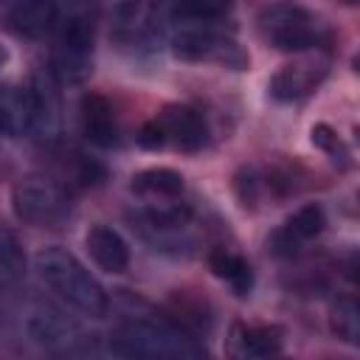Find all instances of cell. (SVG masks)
I'll return each instance as SVG.
<instances>
[{"label":"cell","instance_id":"cell-1","mask_svg":"<svg viewBox=\"0 0 360 360\" xmlns=\"http://www.w3.org/2000/svg\"><path fill=\"white\" fill-rule=\"evenodd\" d=\"M37 276L42 284L68 307H73L82 315L101 318L110 309V298L104 287L90 276V270L68 250L62 248H45L34 259Z\"/></svg>","mask_w":360,"mask_h":360},{"label":"cell","instance_id":"cell-2","mask_svg":"<svg viewBox=\"0 0 360 360\" xmlns=\"http://www.w3.org/2000/svg\"><path fill=\"white\" fill-rule=\"evenodd\" d=\"M112 354L152 360H197L205 349L177 323L163 318H129L110 338Z\"/></svg>","mask_w":360,"mask_h":360},{"label":"cell","instance_id":"cell-3","mask_svg":"<svg viewBox=\"0 0 360 360\" xmlns=\"http://www.w3.org/2000/svg\"><path fill=\"white\" fill-rule=\"evenodd\" d=\"M93 3H73L59 14V39L53 51V76L62 84H82L93 70Z\"/></svg>","mask_w":360,"mask_h":360},{"label":"cell","instance_id":"cell-4","mask_svg":"<svg viewBox=\"0 0 360 360\" xmlns=\"http://www.w3.org/2000/svg\"><path fill=\"white\" fill-rule=\"evenodd\" d=\"M259 34L267 45H273L278 51H292V53L318 48L326 39L323 22L312 11H307L304 6L290 3V0L270 3L259 14Z\"/></svg>","mask_w":360,"mask_h":360},{"label":"cell","instance_id":"cell-5","mask_svg":"<svg viewBox=\"0 0 360 360\" xmlns=\"http://www.w3.org/2000/svg\"><path fill=\"white\" fill-rule=\"evenodd\" d=\"M141 146L146 149H160V146H174L180 152H197L208 143V124L202 112L186 104L166 107L155 121H149L141 135Z\"/></svg>","mask_w":360,"mask_h":360},{"label":"cell","instance_id":"cell-6","mask_svg":"<svg viewBox=\"0 0 360 360\" xmlns=\"http://www.w3.org/2000/svg\"><path fill=\"white\" fill-rule=\"evenodd\" d=\"M14 214L34 228H62L70 219V197L51 180H22L11 191Z\"/></svg>","mask_w":360,"mask_h":360},{"label":"cell","instance_id":"cell-7","mask_svg":"<svg viewBox=\"0 0 360 360\" xmlns=\"http://www.w3.org/2000/svg\"><path fill=\"white\" fill-rule=\"evenodd\" d=\"M172 51L183 62H214V65H225L233 70H242L248 65V53L239 48V42L211 28L180 31L172 42Z\"/></svg>","mask_w":360,"mask_h":360},{"label":"cell","instance_id":"cell-8","mask_svg":"<svg viewBox=\"0 0 360 360\" xmlns=\"http://www.w3.org/2000/svg\"><path fill=\"white\" fill-rule=\"evenodd\" d=\"M329 73V59L326 56H304L298 62L284 65L273 79H270V96L276 101H301L309 96Z\"/></svg>","mask_w":360,"mask_h":360},{"label":"cell","instance_id":"cell-9","mask_svg":"<svg viewBox=\"0 0 360 360\" xmlns=\"http://www.w3.org/2000/svg\"><path fill=\"white\" fill-rule=\"evenodd\" d=\"M326 225V214L318 202L301 205L273 236H270V248L278 256H292L295 250H301V245H307L309 239H315Z\"/></svg>","mask_w":360,"mask_h":360},{"label":"cell","instance_id":"cell-10","mask_svg":"<svg viewBox=\"0 0 360 360\" xmlns=\"http://www.w3.org/2000/svg\"><path fill=\"white\" fill-rule=\"evenodd\" d=\"M28 332L37 343L56 349V352H76V340L84 338L73 321H68L62 312H56L51 307H39L28 318Z\"/></svg>","mask_w":360,"mask_h":360},{"label":"cell","instance_id":"cell-11","mask_svg":"<svg viewBox=\"0 0 360 360\" xmlns=\"http://www.w3.org/2000/svg\"><path fill=\"white\" fill-rule=\"evenodd\" d=\"M8 20L20 37L42 39L59 25V3L56 0H17Z\"/></svg>","mask_w":360,"mask_h":360},{"label":"cell","instance_id":"cell-12","mask_svg":"<svg viewBox=\"0 0 360 360\" xmlns=\"http://www.w3.org/2000/svg\"><path fill=\"white\" fill-rule=\"evenodd\" d=\"M87 253L104 273H124L129 267V245L110 225H96L87 231Z\"/></svg>","mask_w":360,"mask_h":360},{"label":"cell","instance_id":"cell-13","mask_svg":"<svg viewBox=\"0 0 360 360\" xmlns=\"http://www.w3.org/2000/svg\"><path fill=\"white\" fill-rule=\"evenodd\" d=\"M79 115H82V132L90 143H96V146H112L115 143V138H118L115 115H112V104L104 96H98V93L82 96Z\"/></svg>","mask_w":360,"mask_h":360},{"label":"cell","instance_id":"cell-14","mask_svg":"<svg viewBox=\"0 0 360 360\" xmlns=\"http://www.w3.org/2000/svg\"><path fill=\"white\" fill-rule=\"evenodd\" d=\"M284 349V332L278 326H248L231 329V352L236 357H270Z\"/></svg>","mask_w":360,"mask_h":360},{"label":"cell","instance_id":"cell-15","mask_svg":"<svg viewBox=\"0 0 360 360\" xmlns=\"http://www.w3.org/2000/svg\"><path fill=\"white\" fill-rule=\"evenodd\" d=\"M208 267H211V273L222 284L231 287L233 295H239V298L250 295V290H253V270H250V264L239 253H231L225 248H217L208 256Z\"/></svg>","mask_w":360,"mask_h":360},{"label":"cell","instance_id":"cell-16","mask_svg":"<svg viewBox=\"0 0 360 360\" xmlns=\"http://www.w3.org/2000/svg\"><path fill=\"white\" fill-rule=\"evenodd\" d=\"M132 191L149 200H174L183 194V174L166 166L143 169L132 177Z\"/></svg>","mask_w":360,"mask_h":360},{"label":"cell","instance_id":"cell-17","mask_svg":"<svg viewBox=\"0 0 360 360\" xmlns=\"http://www.w3.org/2000/svg\"><path fill=\"white\" fill-rule=\"evenodd\" d=\"M149 31V0H115L112 34L124 42L141 39Z\"/></svg>","mask_w":360,"mask_h":360},{"label":"cell","instance_id":"cell-18","mask_svg":"<svg viewBox=\"0 0 360 360\" xmlns=\"http://www.w3.org/2000/svg\"><path fill=\"white\" fill-rule=\"evenodd\" d=\"M233 0H169V14L183 22H214L231 11Z\"/></svg>","mask_w":360,"mask_h":360},{"label":"cell","instance_id":"cell-19","mask_svg":"<svg viewBox=\"0 0 360 360\" xmlns=\"http://www.w3.org/2000/svg\"><path fill=\"white\" fill-rule=\"evenodd\" d=\"M22 278V253L14 233L0 222V290H11Z\"/></svg>","mask_w":360,"mask_h":360},{"label":"cell","instance_id":"cell-20","mask_svg":"<svg viewBox=\"0 0 360 360\" xmlns=\"http://www.w3.org/2000/svg\"><path fill=\"white\" fill-rule=\"evenodd\" d=\"M332 329L338 332L340 340L357 346L360 343V315H357V304L352 298L338 301V307L332 309Z\"/></svg>","mask_w":360,"mask_h":360},{"label":"cell","instance_id":"cell-21","mask_svg":"<svg viewBox=\"0 0 360 360\" xmlns=\"http://www.w3.org/2000/svg\"><path fill=\"white\" fill-rule=\"evenodd\" d=\"M312 143H315L318 149H323V152L332 158V163H338L340 169L349 166V146L340 141V135H338L332 127H326V124L312 127Z\"/></svg>","mask_w":360,"mask_h":360},{"label":"cell","instance_id":"cell-22","mask_svg":"<svg viewBox=\"0 0 360 360\" xmlns=\"http://www.w3.org/2000/svg\"><path fill=\"white\" fill-rule=\"evenodd\" d=\"M6 65H8V51L0 45V73H3V68H6Z\"/></svg>","mask_w":360,"mask_h":360}]
</instances>
